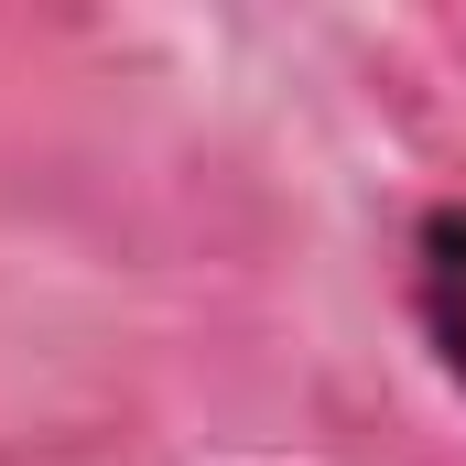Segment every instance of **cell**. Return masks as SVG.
<instances>
[{"instance_id":"6da1fadb","label":"cell","mask_w":466,"mask_h":466,"mask_svg":"<svg viewBox=\"0 0 466 466\" xmlns=\"http://www.w3.org/2000/svg\"><path fill=\"white\" fill-rule=\"evenodd\" d=\"M401 304H412V337L434 348V369L466 390V196H434L412 238H401Z\"/></svg>"}]
</instances>
